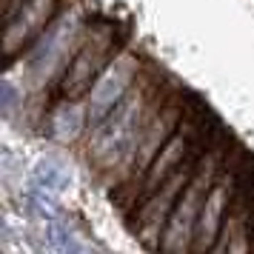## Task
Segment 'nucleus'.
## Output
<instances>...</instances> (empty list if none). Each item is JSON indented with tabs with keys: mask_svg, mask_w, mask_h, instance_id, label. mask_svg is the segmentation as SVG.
<instances>
[{
	"mask_svg": "<svg viewBox=\"0 0 254 254\" xmlns=\"http://www.w3.org/2000/svg\"><path fill=\"white\" fill-rule=\"evenodd\" d=\"M169 86H172L169 74L157 69L154 63H146L143 71L137 74L134 86L123 94V100L97 126H92L80 137L86 163L92 166L94 174L106 186L120 189L128 180L134 151H137V140L143 134L146 123H149L154 106L160 103V97L166 94Z\"/></svg>",
	"mask_w": 254,
	"mask_h": 254,
	"instance_id": "obj_1",
	"label": "nucleus"
},
{
	"mask_svg": "<svg viewBox=\"0 0 254 254\" xmlns=\"http://www.w3.org/2000/svg\"><path fill=\"white\" fill-rule=\"evenodd\" d=\"M126 46L123 29L112 20H94L80 26L77 43L71 49V58L66 69L60 71L55 92L60 100H83L92 83L100 77V71L115 60V55Z\"/></svg>",
	"mask_w": 254,
	"mask_h": 254,
	"instance_id": "obj_2",
	"label": "nucleus"
},
{
	"mask_svg": "<svg viewBox=\"0 0 254 254\" xmlns=\"http://www.w3.org/2000/svg\"><path fill=\"white\" fill-rule=\"evenodd\" d=\"M234 143H229V137H217L206 146V151L200 154L197 160V169L191 174L189 186L183 189V194L174 206L172 217L166 223V231H163V240H160V252H174V254H183L191 252V243H194V226L197 217H200V208L206 203L208 189L214 186L223 163L229 157V151Z\"/></svg>",
	"mask_w": 254,
	"mask_h": 254,
	"instance_id": "obj_3",
	"label": "nucleus"
},
{
	"mask_svg": "<svg viewBox=\"0 0 254 254\" xmlns=\"http://www.w3.org/2000/svg\"><path fill=\"white\" fill-rule=\"evenodd\" d=\"M194 106L191 100V94H186L180 86H169L166 94L160 97V103L154 106V112H151L149 123L143 128V134L137 140V151H134V163H131V174H128V180L120 189H115V200L120 203L123 208V214H131V208H134V200H137V189H140V180L146 177L149 172L151 160L157 157V151L166 146V140L172 137L177 126L186 120L189 115V109Z\"/></svg>",
	"mask_w": 254,
	"mask_h": 254,
	"instance_id": "obj_4",
	"label": "nucleus"
},
{
	"mask_svg": "<svg viewBox=\"0 0 254 254\" xmlns=\"http://www.w3.org/2000/svg\"><path fill=\"white\" fill-rule=\"evenodd\" d=\"M146 63H149V60L143 58L137 49H131L128 43L117 52L115 60L100 71V77L92 83V89H89L86 97L80 100L83 117H86V131L92 126H97V123L123 100V94L134 86V80H137V74L143 71Z\"/></svg>",
	"mask_w": 254,
	"mask_h": 254,
	"instance_id": "obj_5",
	"label": "nucleus"
},
{
	"mask_svg": "<svg viewBox=\"0 0 254 254\" xmlns=\"http://www.w3.org/2000/svg\"><path fill=\"white\" fill-rule=\"evenodd\" d=\"M240 166H243V151H240V146H231L229 157H226L214 186L208 189L206 203L200 208L191 252H214L217 249L220 231H223V223H226V214H229V206H231V197H234V189H237V180H240Z\"/></svg>",
	"mask_w": 254,
	"mask_h": 254,
	"instance_id": "obj_6",
	"label": "nucleus"
},
{
	"mask_svg": "<svg viewBox=\"0 0 254 254\" xmlns=\"http://www.w3.org/2000/svg\"><path fill=\"white\" fill-rule=\"evenodd\" d=\"M58 12L60 0H26L12 17H6V37H3L6 63H14L17 58H23L26 49H32L49 32Z\"/></svg>",
	"mask_w": 254,
	"mask_h": 254,
	"instance_id": "obj_7",
	"label": "nucleus"
},
{
	"mask_svg": "<svg viewBox=\"0 0 254 254\" xmlns=\"http://www.w3.org/2000/svg\"><path fill=\"white\" fill-rule=\"evenodd\" d=\"M252 234H254V174H252V163L243 157L240 180H237V189H234L229 214H226V223H223L214 252H249L254 246Z\"/></svg>",
	"mask_w": 254,
	"mask_h": 254,
	"instance_id": "obj_8",
	"label": "nucleus"
}]
</instances>
